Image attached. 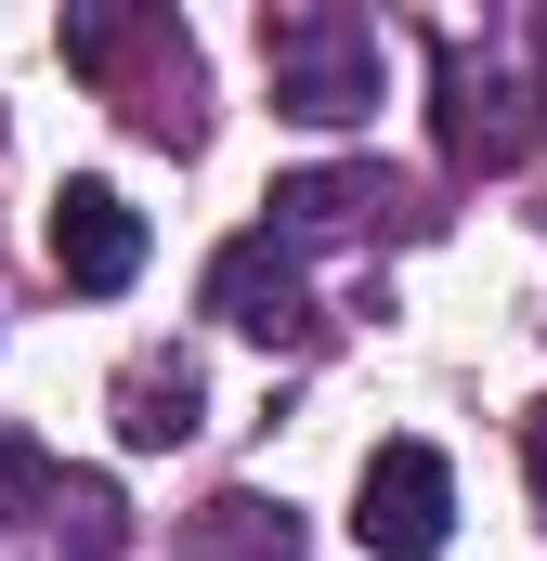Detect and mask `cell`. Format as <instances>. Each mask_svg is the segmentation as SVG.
I'll use <instances>...</instances> for the list:
<instances>
[{"label":"cell","instance_id":"cell-8","mask_svg":"<svg viewBox=\"0 0 547 561\" xmlns=\"http://www.w3.org/2000/svg\"><path fill=\"white\" fill-rule=\"evenodd\" d=\"M287 549H300V523L274 496H209L196 536H183V561H287Z\"/></svg>","mask_w":547,"mask_h":561},{"label":"cell","instance_id":"cell-6","mask_svg":"<svg viewBox=\"0 0 547 561\" xmlns=\"http://www.w3.org/2000/svg\"><path fill=\"white\" fill-rule=\"evenodd\" d=\"M261 209H274V222H261L274 249H326V236H365V222L405 209V196H392V170H287Z\"/></svg>","mask_w":547,"mask_h":561},{"label":"cell","instance_id":"cell-11","mask_svg":"<svg viewBox=\"0 0 547 561\" xmlns=\"http://www.w3.org/2000/svg\"><path fill=\"white\" fill-rule=\"evenodd\" d=\"M522 470H535V496H547V405L522 419Z\"/></svg>","mask_w":547,"mask_h":561},{"label":"cell","instance_id":"cell-5","mask_svg":"<svg viewBox=\"0 0 547 561\" xmlns=\"http://www.w3.org/2000/svg\"><path fill=\"white\" fill-rule=\"evenodd\" d=\"M522 144H535V105L496 79V53L443 39V157H456V170H509Z\"/></svg>","mask_w":547,"mask_h":561},{"label":"cell","instance_id":"cell-3","mask_svg":"<svg viewBox=\"0 0 547 561\" xmlns=\"http://www.w3.org/2000/svg\"><path fill=\"white\" fill-rule=\"evenodd\" d=\"M209 313H222L235 340H261V353H300V340H313V275H300V249L222 236V249H209Z\"/></svg>","mask_w":547,"mask_h":561},{"label":"cell","instance_id":"cell-7","mask_svg":"<svg viewBox=\"0 0 547 561\" xmlns=\"http://www.w3.org/2000/svg\"><path fill=\"white\" fill-rule=\"evenodd\" d=\"M196 419H209V379H196V353H131V366H118V444H131V457L183 444Z\"/></svg>","mask_w":547,"mask_h":561},{"label":"cell","instance_id":"cell-9","mask_svg":"<svg viewBox=\"0 0 547 561\" xmlns=\"http://www.w3.org/2000/svg\"><path fill=\"white\" fill-rule=\"evenodd\" d=\"M118 523H131V510H118V483H105V470H66V483H53V510H39V536H53L66 561H118V549H131Z\"/></svg>","mask_w":547,"mask_h":561},{"label":"cell","instance_id":"cell-10","mask_svg":"<svg viewBox=\"0 0 547 561\" xmlns=\"http://www.w3.org/2000/svg\"><path fill=\"white\" fill-rule=\"evenodd\" d=\"M53 483H66V470H53L26 431H0V510H13V523H39V510H53Z\"/></svg>","mask_w":547,"mask_h":561},{"label":"cell","instance_id":"cell-4","mask_svg":"<svg viewBox=\"0 0 547 561\" xmlns=\"http://www.w3.org/2000/svg\"><path fill=\"white\" fill-rule=\"evenodd\" d=\"M53 275L79 287V300H118V287L143 275V209L118 183H66V196H53Z\"/></svg>","mask_w":547,"mask_h":561},{"label":"cell","instance_id":"cell-2","mask_svg":"<svg viewBox=\"0 0 547 561\" xmlns=\"http://www.w3.org/2000/svg\"><path fill=\"white\" fill-rule=\"evenodd\" d=\"M443 523H456V470H443V444H379L365 483H352V536H365L379 561H430Z\"/></svg>","mask_w":547,"mask_h":561},{"label":"cell","instance_id":"cell-1","mask_svg":"<svg viewBox=\"0 0 547 561\" xmlns=\"http://www.w3.org/2000/svg\"><path fill=\"white\" fill-rule=\"evenodd\" d=\"M261 66H274V118H300V131H352V118H379V79H392L379 26L339 13V0L261 13Z\"/></svg>","mask_w":547,"mask_h":561}]
</instances>
